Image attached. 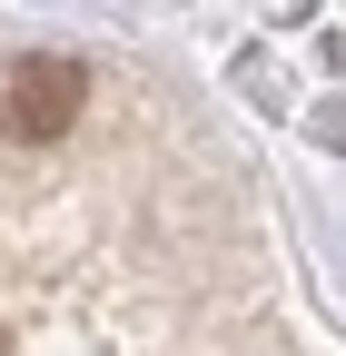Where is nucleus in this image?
I'll list each match as a JSON object with an SVG mask.
<instances>
[{"instance_id":"obj_1","label":"nucleus","mask_w":346,"mask_h":356,"mask_svg":"<svg viewBox=\"0 0 346 356\" xmlns=\"http://www.w3.org/2000/svg\"><path fill=\"white\" fill-rule=\"evenodd\" d=\"M79 99H90V70L60 60V50H30V60L10 70V89H0V129H10L20 149H50L60 129L79 119Z\"/></svg>"}]
</instances>
